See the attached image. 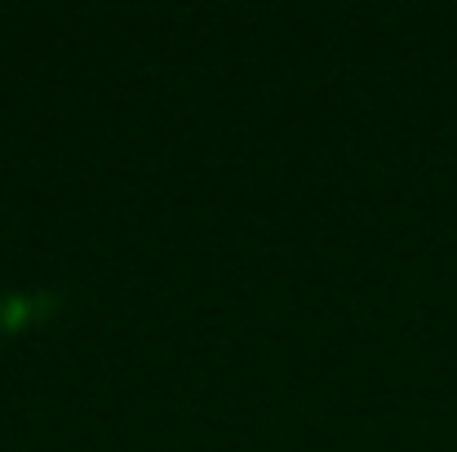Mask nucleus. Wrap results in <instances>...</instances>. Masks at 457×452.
Returning a JSON list of instances; mask_svg holds the SVG:
<instances>
[]
</instances>
